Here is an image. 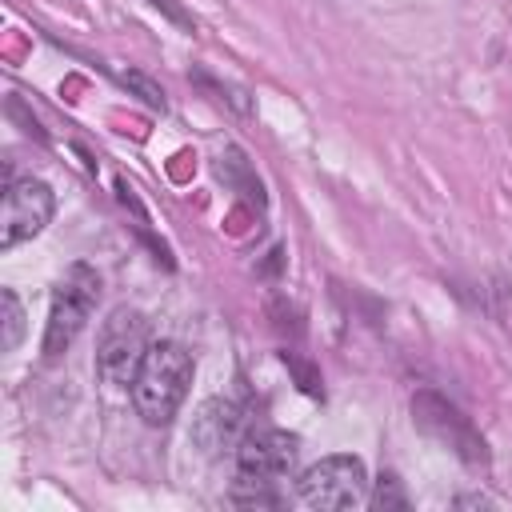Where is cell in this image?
<instances>
[{
  "instance_id": "12",
  "label": "cell",
  "mask_w": 512,
  "mask_h": 512,
  "mask_svg": "<svg viewBox=\"0 0 512 512\" xmlns=\"http://www.w3.org/2000/svg\"><path fill=\"white\" fill-rule=\"evenodd\" d=\"M0 308H4V332H0V348L12 352L20 340H24V304L12 288L0 292Z\"/></svg>"
},
{
  "instance_id": "4",
  "label": "cell",
  "mask_w": 512,
  "mask_h": 512,
  "mask_svg": "<svg viewBox=\"0 0 512 512\" xmlns=\"http://www.w3.org/2000/svg\"><path fill=\"white\" fill-rule=\"evenodd\" d=\"M296 496L308 508L320 512H340V508H356L368 500V472L364 460L352 452H332L316 464H308L296 480Z\"/></svg>"
},
{
  "instance_id": "3",
  "label": "cell",
  "mask_w": 512,
  "mask_h": 512,
  "mask_svg": "<svg viewBox=\"0 0 512 512\" xmlns=\"http://www.w3.org/2000/svg\"><path fill=\"white\" fill-rule=\"evenodd\" d=\"M100 300V276L88 264H72L64 272V280L52 292L48 304V320H44V356L56 360L60 352H68V344L80 336V328L88 324L92 308Z\"/></svg>"
},
{
  "instance_id": "5",
  "label": "cell",
  "mask_w": 512,
  "mask_h": 512,
  "mask_svg": "<svg viewBox=\"0 0 512 512\" xmlns=\"http://www.w3.org/2000/svg\"><path fill=\"white\" fill-rule=\"evenodd\" d=\"M412 420H416L420 432H428V436H436L444 448H452L468 468H484V464H488V444H484V436H480V432L472 428V420H468L452 400H444L440 392L420 388V392L412 396Z\"/></svg>"
},
{
  "instance_id": "1",
  "label": "cell",
  "mask_w": 512,
  "mask_h": 512,
  "mask_svg": "<svg viewBox=\"0 0 512 512\" xmlns=\"http://www.w3.org/2000/svg\"><path fill=\"white\" fill-rule=\"evenodd\" d=\"M188 384H192V356L184 344L176 340H156L132 380V404H136V416L152 428H164L172 424V416L180 412L184 396H188Z\"/></svg>"
},
{
  "instance_id": "17",
  "label": "cell",
  "mask_w": 512,
  "mask_h": 512,
  "mask_svg": "<svg viewBox=\"0 0 512 512\" xmlns=\"http://www.w3.org/2000/svg\"><path fill=\"white\" fill-rule=\"evenodd\" d=\"M456 504H460V508H488L492 500H488V496H456Z\"/></svg>"
},
{
  "instance_id": "13",
  "label": "cell",
  "mask_w": 512,
  "mask_h": 512,
  "mask_svg": "<svg viewBox=\"0 0 512 512\" xmlns=\"http://www.w3.org/2000/svg\"><path fill=\"white\" fill-rule=\"evenodd\" d=\"M368 504H372L376 512H400V508H408V496H404L400 480H396L392 472H384V476L376 480V488L368 492Z\"/></svg>"
},
{
  "instance_id": "16",
  "label": "cell",
  "mask_w": 512,
  "mask_h": 512,
  "mask_svg": "<svg viewBox=\"0 0 512 512\" xmlns=\"http://www.w3.org/2000/svg\"><path fill=\"white\" fill-rule=\"evenodd\" d=\"M8 112H12V116H20V100H16V96L8 100ZM24 124H28V132H36V136L44 140V132H40V124H36V120H24Z\"/></svg>"
},
{
  "instance_id": "14",
  "label": "cell",
  "mask_w": 512,
  "mask_h": 512,
  "mask_svg": "<svg viewBox=\"0 0 512 512\" xmlns=\"http://www.w3.org/2000/svg\"><path fill=\"white\" fill-rule=\"evenodd\" d=\"M280 360L288 364V372L296 376V384H300V392H308V396H320L324 388H320V372L308 364V360H300L296 352H280Z\"/></svg>"
},
{
  "instance_id": "15",
  "label": "cell",
  "mask_w": 512,
  "mask_h": 512,
  "mask_svg": "<svg viewBox=\"0 0 512 512\" xmlns=\"http://www.w3.org/2000/svg\"><path fill=\"white\" fill-rule=\"evenodd\" d=\"M148 4H152V8H160L164 16H172V20H176L184 32H196V20H192V16H188V12H184L176 0H148Z\"/></svg>"
},
{
  "instance_id": "6",
  "label": "cell",
  "mask_w": 512,
  "mask_h": 512,
  "mask_svg": "<svg viewBox=\"0 0 512 512\" xmlns=\"http://www.w3.org/2000/svg\"><path fill=\"white\" fill-rule=\"evenodd\" d=\"M56 212V196L44 180L36 176H24V180H12L4 184V208H0V248L12 252L16 244L40 236L48 228Z\"/></svg>"
},
{
  "instance_id": "10",
  "label": "cell",
  "mask_w": 512,
  "mask_h": 512,
  "mask_svg": "<svg viewBox=\"0 0 512 512\" xmlns=\"http://www.w3.org/2000/svg\"><path fill=\"white\" fill-rule=\"evenodd\" d=\"M276 484H280L276 476L236 472V480H232V488H228V500L240 504V508H280V504H284V492H280Z\"/></svg>"
},
{
  "instance_id": "9",
  "label": "cell",
  "mask_w": 512,
  "mask_h": 512,
  "mask_svg": "<svg viewBox=\"0 0 512 512\" xmlns=\"http://www.w3.org/2000/svg\"><path fill=\"white\" fill-rule=\"evenodd\" d=\"M216 176H220L228 188H236L244 200H252V204L264 208V188H260V180H256V172H252V164H248V156H244L236 144H228V148L216 156Z\"/></svg>"
},
{
  "instance_id": "8",
  "label": "cell",
  "mask_w": 512,
  "mask_h": 512,
  "mask_svg": "<svg viewBox=\"0 0 512 512\" xmlns=\"http://www.w3.org/2000/svg\"><path fill=\"white\" fill-rule=\"evenodd\" d=\"M236 432H240V408L228 400H208L196 416V428H192V436L204 452H220L224 444H240Z\"/></svg>"
},
{
  "instance_id": "11",
  "label": "cell",
  "mask_w": 512,
  "mask_h": 512,
  "mask_svg": "<svg viewBox=\"0 0 512 512\" xmlns=\"http://www.w3.org/2000/svg\"><path fill=\"white\" fill-rule=\"evenodd\" d=\"M104 72L120 84V88H128L140 104H148L152 112H164L168 108V100H164V88L152 80V76H144V72H136V68H116V64H104Z\"/></svg>"
},
{
  "instance_id": "2",
  "label": "cell",
  "mask_w": 512,
  "mask_h": 512,
  "mask_svg": "<svg viewBox=\"0 0 512 512\" xmlns=\"http://www.w3.org/2000/svg\"><path fill=\"white\" fill-rule=\"evenodd\" d=\"M148 320L144 312L120 304L108 312V320L100 324L96 336V376L108 388H132L144 356H148Z\"/></svg>"
},
{
  "instance_id": "7",
  "label": "cell",
  "mask_w": 512,
  "mask_h": 512,
  "mask_svg": "<svg viewBox=\"0 0 512 512\" xmlns=\"http://www.w3.org/2000/svg\"><path fill=\"white\" fill-rule=\"evenodd\" d=\"M300 440L292 432L280 428H248L236 444V472H252V476H288L296 464Z\"/></svg>"
}]
</instances>
